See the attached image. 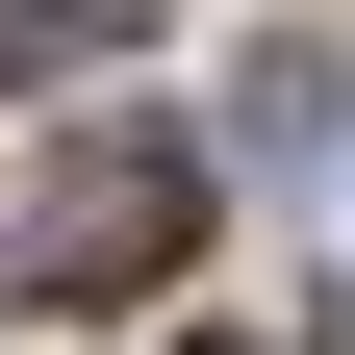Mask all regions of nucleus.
<instances>
[{
	"label": "nucleus",
	"mask_w": 355,
	"mask_h": 355,
	"mask_svg": "<svg viewBox=\"0 0 355 355\" xmlns=\"http://www.w3.org/2000/svg\"><path fill=\"white\" fill-rule=\"evenodd\" d=\"M178 254H203V153H178V127H76V153L0 203V279L26 304H153Z\"/></svg>",
	"instance_id": "nucleus-1"
},
{
	"label": "nucleus",
	"mask_w": 355,
	"mask_h": 355,
	"mask_svg": "<svg viewBox=\"0 0 355 355\" xmlns=\"http://www.w3.org/2000/svg\"><path fill=\"white\" fill-rule=\"evenodd\" d=\"M127 26H153V0H0V51H26V76H102Z\"/></svg>",
	"instance_id": "nucleus-2"
},
{
	"label": "nucleus",
	"mask_w": 355,
	"mask_h": 355,
	"mask_svg": "<svg viewBox=\"0 0 355 355\" xmlns=\"http://www.w3.org/2000/svg\"><path fill=\"white\" fill-rule=\"evenodd\" d=\"M203 355H254V330H203Z\"/></svg>",
	"instance_id": "nucleus-3"
}]
</instances>
